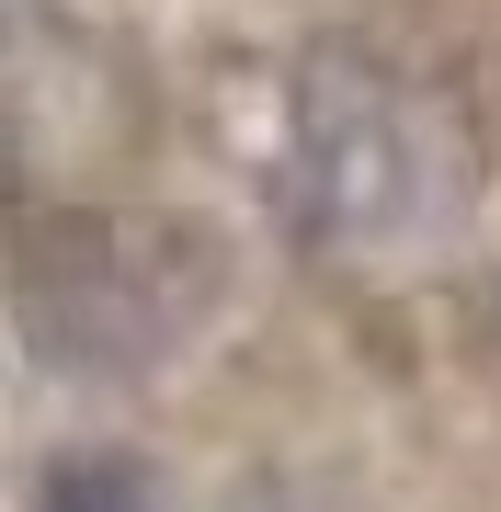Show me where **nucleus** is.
I'll return each mask as SVG.
<instances>
[{"instance_id":"f257e3e1","label":"nucleus","mask_w":501,"mask_h":512,"mask_svg":"<svg viewBox=\"0 0 501 512\" xmlns=\"http://www.w3.org/2000/svg\"><path fill=\"white\" fill-rule=\"evenodd\" d=\"M46 512H149V501H137V478L114 467V456H69V467L46 478Z\"/></svg>"}]
</instances>
